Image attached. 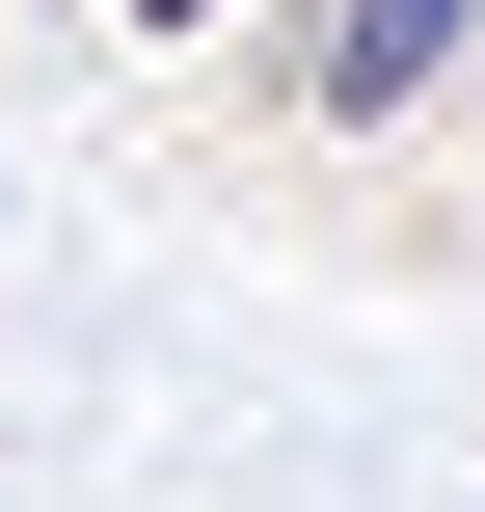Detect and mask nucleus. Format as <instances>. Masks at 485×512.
<instances>
[{
	"label": "nucleus",
	"mask_w": 485,
	"mask_h": 512,
	"mask_svg": "<svg viewBox=\"0 0 485 512\" xmlns=\"http://www.w3.org/2000/svg\"><path fill=\"white\" fill-rule=\"evenodd\" d=\"M459 54H485V0H324V27H297V108H324V135H405Z\"/></svg>",
	"instance_id": "f257e3e1"
},
{
	"label": "nucleus",
	"mask_w": 485,
	"mask_h": 512,
	"mask_svg": "<svg viewBox=\"0 0 485 512\" xmlns=\"http://www.w3.org/2000/svg\"><path fill=\"white\" fill-rule=\"evenodd\" d=\"M135 27H216V0H135Z\"/></svg>",
	"instance_id": "f03ea898"
}]
</instances>
